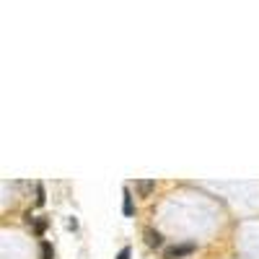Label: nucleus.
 <instances>
[{"instance_id": "f257e3e1", "label": "nucleus", "mask_w": 259, "mask_h": 259, "mask_svg": "<svg viewBox=\"0 0 259 259\" xmlns=\"http://www.w3.org/2000/svg\"><path fill=\"white\" fill-rule=\"evenodd\" d=\"M194 244H174V246H169L163 252V259H181V257H189V254H194Z\"/></svg>"}, {"instance_id": "0eeeda50", "label": "nucleus", "mask_w": 259, "mask_h": 259, "mask_svg": "<svg viewBox=\"0 0 259 259\" xmlns=\"http://www.w3.org/2000/svg\"><path fill=\"white\" fill-rule=\"evenodd\" d=\"M44 228H47V220H44V218H34V231H36V233H44Z\"/></svg>"}, {"instance_id": "39448f33", "label": "nucleus", "mask_w": 259, "mask_h": 259, "mask_svg": "<svg viewBox=\"0 0 259 259\" xmlns=\"http://www.w3.org/2000/svg\"><path fill=\"white\" fill-rule=\"evenodd\" d=\"M47 197H44V184H36V207H42Z\"/></svg>"}, {"instance_id": "6e6552de", "label": "nucleus", "mask_w": 259, "mask_h": 259, "mask_svg": "<svg viewBox=\"0 0 259 259\" xmlns=\"http://www.w3.org/2000/svg\"><path fill=\"white\" fill-rule=\"evenodd\" d=\"M117 259H130V249L125 246V249H122V252H119V254H117Z\"/></svg>"}, {"instance_id": "7ed1b4c3", "label": "nucleus", "mask_w": 259, "mask_h": 259, "mask_svg": "<svg viewBox=\"0 0 259 259\" xmlns=\"http://www.w3.org/2000/svg\"><path fill=\"white\" fill-rule=\"evenodd\" d=\"M153 189H155V181L153 179H140V181H137V192H140L143 197H148Z\"/></svg>"}, {"instance_id": "423d86ee", "label": "nucleus", "mask_w": 259, "mask_h": 259, "mask_svg": "<svg viewBox=\"0 0 259 259\" xmlns=\"http://www.w3.org/2000/svg\"><path fill=\"white\" fill-rule=\"evenodd\" d=\"M42 259H54V252H52V244L50 241L42 244Z\"/></svg>"}, {"instance_id": "f03ea898", "label": "nucleus", "mask_w": 259, "mask_h": 259, "mask_svg": "<svg viewBox=\"0 0 259 259\" xmlns=\"http://www.w3.org/2000/svg\"><path fill=\"white\" fill-rule=\"evenodd\" d=\"M143 238H145V244L151 246V249L163 246V236L158 233V231H153V228H145V231H143Z\"/></svg>"}, {"instance_id": "20e7f679", "label": "nucleus", "mask_w": 259, "mask_h": 259, "mask_svg": "<svg viewBox=\"0 0 259 259\" xmlns=\"http://www.w3.org/2000/svg\"><path fill=\"white\" fill-rule=\"evenodd\" d=\"M122 210H125V215H132V194H130V189H125V205H122Z\"/></svg>"}]
</instances>
